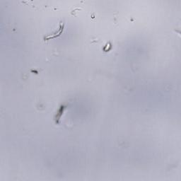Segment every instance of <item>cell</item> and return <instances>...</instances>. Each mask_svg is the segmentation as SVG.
Masks as SVG:
<instances>
[{
  "instance_id": "1",
  "label": "cell",
  "mask_w": 181,
  "mask_h": 181,
  "mask_svg": "<svg viewBox=\"0 0 181 181\" xmlns=\"http://www.w3.org/2000/svg\"><path fill=\"white\" fill-rule=\"evenodd\" d=\"M63 29H64V24L62 25V23H60V28H59L58 31L56 32L55 33H54V34H51V35H48V36H45L44 39H45V40H50V39H52V38H56V37L59 36V35H60L61 34H62V31H63Z\"/></svg>"
}]
</instances>
